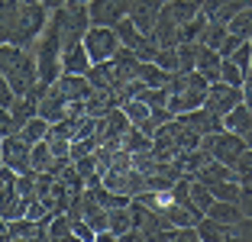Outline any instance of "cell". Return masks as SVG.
Returning <instances> with one entry per match:
<instances>
[{"label": "cell", "instance_id": "obj_1", "mask_svg": "<svg viewBox=\"0 0 252 242\" xmlns=\"http://www.w3.org/2000/svg\"><path fill=\"white\" fill-rule=\"evenodd\" d=\"M52 10L42 0L23 3V0H0V39L13 45H32L49 26Z\"/></svg>", "mask_w": 252, "mask_h": 242}, {"label": "cell", "instance_id": "obj_2", "mask_svg": "<svg viewBox=\"0 0 252 242\" xmlns=\"http://www.w3.org/2000/svg\"><path fill=\"white\" fill-rule=\"evenodd\" d=\"M0 78L10 81V88L16 91V97L30 94L36 88L39 84V61H36L30 45H13V42L0 45Z\"/></svg>", "mask_w": 252, "mask_h": 242}, {"label": "cell", "instance_id": "obj_3", "mask_svg": "<svg viewBox=\"0 0 252 242\" xmlns=\"http://www.w3.org/2000/svg\"><path fill=\"white\" fill-rule=\"evenodd\" d=\"M207 88H210V81L204 78L200 71H175V74H168L165 91H168L171 113L178 117V113H188V110L204 107V100H207Z\"/></svg>", "mask_w": 252, "mask_h": 242}, {"label": "cell", "instance_id": "obj_4", "mask_svg": "<svg viewBox=\"0 0 252 242\" xmlns=\"http://www.w3.org/2000/svg\"><path fill=\"white\" fill-rule=\"evenodd\" d=\"M32 55L39 61V81L42 84H55L62 74V49H65V39H62V26H59V16H49V26L42 30V36L30 45Z\"/></svg>", "mask_w": 252, "mask_h": 242}, {"label": "cell", "instance_id": "obj_5", "mask_svg": "<svg viewBox=\"0 0 252 242\" xmlns=\"http://www.w3.org/2000/svg\"><path fill=\"white\" fill-rule=\"evenodd\" d=\"M197 13H204V0H168L156 23V30H152V36L158 39V45H178V32Z\"/></svg>", "mask_w": 252, "mask_h": 242}, {"label": "cell", "instance_id": "obj_6", "mask_svg": "<svg viewBox=\"0 0 252 242\" xmlns=\"http://www.w3.org/2000/svg\"><path fill=\"white\" fill-rule=\"evenodd\" d=\"M200 146L210 152V158L223 161V165H236V158L246 152V139L239 136V132L226 129V126H223V129H217V132H207Z\"/></svg>", "mask_w": 252, "mask_h": 242}, {"label": "cell", "instance_id": "obj_7", "mask_svg": "<svg viewBox=\"0 0 252 242\" xmlns=\"http://www.w3.org/2000/svg\"><path fill=\"white\" fill-rule=\"evenodd\" d=\"M84 45H88L91 59H94V65H97V61H110L123 42H120L117 26H94V23H91L88 36H84Z\"/></svg>", "mask_w": 252, "mask_h": 242}, {"label": "cell", "instance_id": "obj_8", "mask_svg": "<svg viewBox=\"0 0 252 242\" xmlns=\"http://www.w3.org/2000/svg\"><path fill=\"white\" fill-rule=\"evenodd\" d=\"M246 100V88H236V84H226V81H214L207 88V100H204V107L207 110H214L217 117H226V113L236 107V103Z\"/></svg>", "mask_w": 252, "mask_h": 242}, {"label": "cell", "instance_id": "obj_9", "mask_svg": "<svg viewBox=\"0 0 252 242\" xmlns=\"http://www.w3.org/2000/svg\"><path fill=\"white\" fill-rule=\"evenodd\" d=\"M129 117H126L123 107H113V110H107L104 117H97V139H100V146H113L120 149V142H123V136L129 132Z\"/></svg>", "mask_w": 252, "mask_h": 242}, {"label": "cell", "instance_id": "obj_10", "mask_svg": "<svg viewBox=\"0 0 252 242\" xmlns=\"http://www.w3.org/2000/svg\"><path fill=\"white\" fill-rule=\"evenodd\" d=\"M0 155H3V165L20 175L32 171V142H26L20 132H10L3 136V146H0Z\"/></svg>", "mask_w": 252, "mask_h": 242}, {"label": "cell", "instance_id": "obj_11", "mask_svg": "<svg viewBox=\"0 0 252 242\" xmlns=\"http://www.w3.org/2000/svg\"><path fill=\"white\" fill-rule=\"evenodd\" d=\"M133 220H136V229L142 233V239H162V233L168 229V220L162 216V210H156V207L142 204V200L133 197Z\"/></svg>", "mask_w": 252, "mask_h": 242}, {"label": "cell", "instance_id": "obj_12", "mask_svg": "<svg viewBox=\"0 0 252 242\" xmlns=\"http://www.w3.org/2000/svg\"><path fill=\"white\" fill-rule=\"evenodd\" d=\"M129 7H133V0H91L88 3L94 26H117L120 20L129 16Z\"/></svg>", "mask_w": 252, "mask_h": 242}, {"label": "cell", "instance_id": "obj_13", "mask_svg": "<svg viewBox=\"0 0 252 242\" xmlns=\"http://www.w3.org/2000/svg\"><path fill=\"white\" fill-rule=\"evenodd\" d=\"M52 88L59 91V94L65 97L68 103H78V100H88V97H91L94 84H91L88 74H68V71H62V74H59V81H55Z\"/></svg>", "mask_w": 252, "mask_h": 242}, {"label": "cell", "instance_id": "obj_14", "mask_svg": "<svg viewBox=\"0 0 252 242\" xmlns=\"http://www.w3.org/2000/svg\"><path fill=\"white\" fill-rule=\"evenodd\" d=\"M165 3H168V0H133L129 20H133L142 32H152L156 23H158V16H162V10H165Z\"/></svg>", "mask_w": 252, "mask_h": 242}, {"label": "cell", "instance_id": "obj_15", "mask_svg": "<svg viewBox=\"0 0 252 242\" xmlns=\"http://www.w3.org/2000/svg\"><path fill=\"white\" fill-rule=\"evenodd\" d=\"M91 68H94V59H91L84 39L62 49V71H68V74H88Z\"/></svg>", "mask_w": 252, "mask_h": 242}, {"label": "cell", "instance_id": "obj_16", "mask_svg": "<svg viewBox=\"0 0 252 242\" xmlns=\"http://www.w3.org/2000/svg\"><path fill=\"white\" fill-rule=\"evenodd\" d=\"M162 216L168 220V226H197L204 220V213L194 204H181V200H168L162 207Z\"/></svg>", "mask_w": 252, "mask_h": 242}, {"label": "cell", "instance_id": "obj_17", "mask_svg": "<svg viewBox=\"0 0 252 242\" xmlns=\"http://www.w3.org/2000/svg\"><path fill=\"white\" fill-rule=\"evenodd\" d=\"M204 216H210V220H217V223H226V226H239V223L249 220L239 200H220V197L210 204V210L204 213Z\"/></svg>", "mask_w": 252, "mask_h": 242}, {"label": "cell", "instance_id": "obj_18", "mask_svg": "<svg viewBox=\"0 0 252 242\" xmlns=\"http://www.w3.org/2000/svg\"><path fill=\"white\" fill-rule=\"evenodd\" d=\"M181 120H185L188 126H194V129L200 132V136H207V132H217L223 129V120L217 117L214 110H207V107H197V110H188V113H178Z\"/></svg>", "mask_w": 252, "mask_h": 242}, {"label": "cell", "instance_id": "obj_19", "mask_svg": "<svg viewBox=\"0 0 252 242\" xmlns=\"http://www.w3.org/2000/svg\"><path fill=\"white\" fill-rule=\"evenodd\" d=\"M220 68H223V55L217 49H210V45L200 42V52H197V68L194 71H200L204 78L214 84V81H220Z\"/></svg>", "mask_w": 252, "mask_h": 242}, {"label": "cell", "instance_id": "obj_20", "mask_svg": "<svg viewBox=\"0 0 252 242\" xmlns=\"http://www.w3.org/2000/svg\"><path fill=\"white\" fill-rule=\"evenodd\" d=\"M39 113H42L45 120H52V123H59V120L68 117V100L52 88V84H49V91H45L42 100H39Z\"/></svg>", "mask_w": 252, "mask_h": 242}, {"label": "cell", "instance_id": "obj_21", "mask_svg": "<svg viewBox=\"0 0 252 242\" xmlns=\"http://www.w3.org/2000/svg\"><path fill=\"white\" fill-rule=\"evenodd\" d=\"M223 126L243 136V132L252 126V110H249V103H246V100H243V103H236V107H233V110L223 117Z\"/></svg>", "mask_w": 252, "mask_h": 242}, {"label": "cell", "instance_id": "obj_22", "mask_svg": "<svg viewBox=\"0 0 252 242\" xmlns=\"http://www.w3.org/2000/svg\"><path fill=\"white\" fill-rule=\"evenodd\" d=\"M55 165H59V155L52 152V146L49 142H36L32 146V171H55Z\"/></svg>", "mask_w": 252, "mask_h": 242}, {"label": "cell", "instance_id": "obj_23", "mask_svg": "<svg viewBox=\"0 0 252 242\" xmlns=\"http://www.w3.org/2000/svg\"><path fill=\"white\" fill-rule=\"evenodd\" d=\"M49 129H52V120H45L42 113H36V117H32L30 123L20 129V136H23L26 142H32V146H36V142H42L45 136H49Z\"/></svg>", "mask_w": 252, "mask_h": 242}, {"label": "cell", "instance_id": "obj_24", "mask_svg": "<svg viewBox=\"0 0 252 242\" xmlns=\"http://www.w3.org/2000/svg\"><path fill=\"white\" fill-rule=\"evenodd\" d=\"M230 36V26L223 20H207V26H204V32H200V42L210 45V49H220V42Z\"/></svg>", "mask_w": 252, "mask_h": 242}, {"label": "cell", "instance_id": "obj_25", "mask_svg": "<svg viewBox=\"0 0 252 242\" xmlns=\"http://www.w3.org/2000/svg\"><path fill=\"white\" fill-rule=\"evenodd\" d=\"M49 239H74V223L68 213H52V220H49Z\"/></svg>", "mask_w": 252, "mask_h": 242}, {"label": "cell", "instance_id": "obj_26", "mask_svg": "<svg viewBox=\"0 0 252 242\" xmlns=\"http://www.w3.org/2000/svg\"><path fill=\"white\" fill-rule=\"evenodd\" d=\"M214 200H217V197H214V191H210L207 184L200 181V178H191V204L197 207L200 213H207Z\"/></svg>", "mask_w": 252, "mask_h": 242}, {"label": "cell", "instance_id": "obj_27", "mask_svg": "<svg viewBox=\"0 0 252 242\" xmlns=\"http://www.w3.org/2000/svg\"><path fill=\"white\" fill-rule=\"evenodd\" d=\"M226 26H230V32H236V36L252 39V7H243L239 13H233Z\"/></svg>", "mask_w": 252, "mask_h": 242}, {"label": "cell", "instance_id": "obj_28", "mask_svg": "<svg viewBox=\"0 0 252 242\" xmlns=\"http://www.w3.org/2000/svg\"><path fill=\"white\" fill-rule=\"evenodd\" d=\"M220 81H226V84H236V88H246V68H243V65H236L233 59H223Z\"/></svg>", "mask_w": 252, "mask_h": 242}, {"label": "cell", "instance_id": "obj_29", "mask_svg": "<svg viewBox=\"0 0 252 242\" xmlns=\"http://www.w3.org/2000/svg\"><path fill=\"white\" fill-rule=\"evenodd\" d=\"M197 52H200V42H178V65H181V71H194V68H197Z\"/></svg>", "mask_w": 252, "mask_h": 242}, {"label": "cell", "instance_id": "obj_30", "mask_svg": "<svg viewBox=\"0 0 252 242\" xmlns=\"http://www.w3.org/2000/svg\"><path fill=\"white\" fill-rule=\"evenodd\" d=\"M233 168H236V178H239L243 184H252V149H246V152L239 155Z\"/></svg>", "mask_w": 252, "mask_h": 242}, {"label": "cell", "instance_id": "obj_31", "mask_svg": "<svg viewBox=\"0 0 252 242\" xmlns=\"http://www.w3.org/2000/svg\"><path fill=\"white\" fill-rule=\"evenodd\" d=\"M243 42H246L243 36H236V32H230V36H226V39L220 42V49H217V52H220L223 59H230V55H233V52H236V49H239Z\"/></svg>", "mask_w": 252, "mask_h": 242}, {"label": "cell", "instance_id": "obj_32", "mask_svg": "<svg viewBox=\"0 0 252 242\" xmlns=\"http://www.w3.org/2000/svg\"><path fill=\"white\" fill-rule=\"evenodd\" d=\"M239 204H243L246 216L252 220V184H243V194H239Z\"/></svg>", "mask_w": 252, "mask_h": 242}, {"label": "cell", "instance_id": "obj_33", "mask_svg": "<svg viewBox=\"0 0 252 242\" xmlns=\"http://www.w3.org/2000/svg\"><path fill=\"white\" fill-rule=\"evenodd\" d=\"M42 3H45V7H49V10H59V7H65L68 0H42Z\"/></svg>", "mask_w": 252, "mask_h": 242}, {"label": "cell", "instance_id": "obj_34", "mask_svg": "<svg viewBox=\"0 0 252 242\" xmlns=\"http://www.w3.org/2000/svg\"><path fill=\"white\" fill-rule=\"evenodd\" d=\"M243 139H246V149H252V126H249V129L243 132Z\"/></svg>", "mask_w": 252, "mask_h": 242}, {"label": "cell", "instance_id": "obj_35", "mask_svg": "<svg viewBox=\"0 0 252 242\" xmlns=\"http://www.w3.org/2000/svg\"><path fill=\"white\" fill-rule=\"evenodd\" d=\"M246 103H249V110H252V84H246Z\"/></svg>", "mask_w": 252, "mask_h": 242}, {"label": "cell", "instance_id": "obj_36", "mask_svg": "<svg viewBox=\"0 0 252 242\" xmlns=\"http://www.w3.org/2000/svg\"><path fill=\"white\" fill-rule=\"evenodd\" d=\"M246 84H252V61H249V71H246Z\"/></svg>", "mask_w": 252, "mask_h": 242}, {"label": "cell", "instance_id": "obj_37", "mask_svg": "<svg viewBox=\"0 0 252 242\" xmlns=\"http://www.w3.org/2000/svg\"><path fill=\"white\" fill-rule=\"evenodd\" d=\"M23 3H36V0H23Z\"/></svg>", "mask_w": 252, "mask_h": 242}, {"label": "cell", "instance_id": "obj_38", "mask_svg": "<svg viewBox=\"0 0 252 242\" xmlns=\"http://www.w3.org/2000/svg\"><path fill=\"white\" fill-rule=\"evenodd\" d=\"M78 3H91V0H78Z\"/></svg>", "mask_w": 252, "mask_h": 242}]
</instances>
